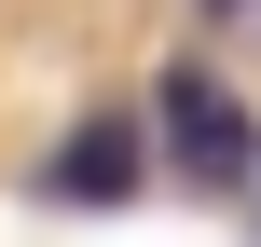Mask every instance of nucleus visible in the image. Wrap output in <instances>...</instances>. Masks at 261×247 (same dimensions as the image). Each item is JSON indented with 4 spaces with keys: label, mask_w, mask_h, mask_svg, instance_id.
Listing matches in <instances>:
<instances>
[{
    "label": "nucleus",
    "mask_w": 261,
    "mask_h": 247,
    "mask_svg": "<svg viewBox=\"0 0 261 247\" xmlns=\"http://www.w3.org/2000/svg\"><path fill=\"white\" fill-rule=\"evenodd\" d=\"M138 179H151V138H138L124 110H83V124L41 151V193H55V206H138Z\"/></svg>",
    "instance_id": "obj_2"
},
{
    "label": "nucleus",
    "mask_w": 261,
    "mask_h": 247,
    "mask_svg": "<svg viewBox=\"0 0 261 247\" xmlns=\"http://www.w3.org/2000/svg\"><path fill=\"white\" fill-rule=\"evenodd\" d=\"M151 151L179 165V193H248L261 179V124H248V96L220 83V69H165V96H151Z\"/></svg>",
    "instance_id": "obj_1"
}]
</instances>
